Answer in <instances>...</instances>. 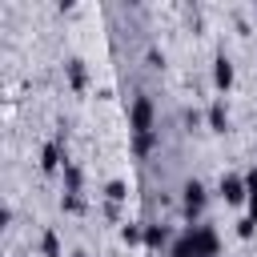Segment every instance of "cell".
I'll return each instance as SVG.
<instances>
[{"instance_id": "obj_1", "label": "cell", "mask_w": 257, "mask_h": 257, "mask_svg": "<svg viewBox=\"0 0 257 257\" xmlns=\"http://www.w3.org/2000/svg\"><path fill=\"white\" fill-rule=\"evenodd\" d=\"M128 133L141 137V133H157V108H153V96L137 92L133 104H128Z\"/></svg>"}, {"instance_id": "obj_2", "label": "cell", "mask_w": 257, "mask_h": 257, "mask_svg": "<svg viewBox=\"0 0 257 257\" xmlns=\"http://www.w3.org/2000/svg\"><path fill=\"white\" fill-rule=\"evenodd\" d=\"M217 197L225 201V205H249V189H245V173H221V181H217Z\"/></svg>"}, {"instance_id": "obj_3", "label": "cell", "mask_w": 257, "mask_h": 257, "mask_svg": "<svg viewBox=\"0 0 257 257\" xmlns=\"http://www.w3.org/2000/svg\"><path fill=\"white\" fill-rule=\"evenodd\" d=\"M205 201H209L205 185H201L197 177H189V181L181 185V209H185V217H189V221H197V217L205 213Z\"/></svg>"}, {"instance_id": "obj_4", "label": "cell", "mask_w": 257, "mask_h": 257, "mask_svg": "<svg viewBox=\"0 0 257 257\" xmlns=\"http://www.w3.org/2000/svg\"><path fill=\"white\" fill-rule=\"evenodd\" d=\"M189 233H193L197 257H221V237H217L213 225H189Z\"/></svg>"}, {"instance_id": "obj_5", "label": "cell", "mask_w": 257, "mask_h": 257, "mask_svg": "<svg viewBox=\"0 0 257 257\" xmlns=\"http://www.w3.org/2000/svg\"><path fill=\"white\" fill-rule=\"evenodd\" d=\"M233 84H237V68H233V60H229L225 52H217V56H213V88L225 96Z\"/></svg>"}, {"instance_id": "obj_6", "label": "cell", "mask_w": 257, "mask_h": 257, "mask_svg": "<svg viewBox=\"0 0 257 257\" xmlns=\"http://www.w3.org/2000/svg\"><path fill=\"white\" fill-rule=\"evenodd\" d=\"M64 80H68L72 92H84L88 88V64H84V56H68L64 60Z\"/></svg>"}, {"instance_id": "obj_7", "label": "cell", "mask_w": 257, "mask_h": 257, "mask_svg": "<svg viewBox=\"0 0 257 257\" xmlns=\"http://www.w3.org/2000/svg\"><path fill=\"white\" fill-rule=\"evenodd\" d=\"M205 124H209V133H229V108H225V96H217V100L205 108Z\"/></svg>"}, {"instance_id": "obj_8", "label": "cell", "mask_w": 257, "mask_h": 257, "mask_svg": "<svg viewBox=\"0 0 257 257\" xmlns=\"http://www.w3.org/2000/svg\"><path fill=\"white\" fill-rule=\"evenodd\" d=\"M64 165H68V161H64V153H60V141H48V145L40 149V173L52 177V173H60Z\"/></svg>"}, {"instance_id": "obj_9", "label": "cell", "mask_w": 257, "mask_h": 257, "mask_svg": "<svg viewBox=\"0 0 257 257\" xmlns=\"http://www.w3.org/2000/svg\"><path fill=\"white\" fill-rule=\"evenodd\" d=\"M128 193H133V189H128V181H124V177L104 181V201H108V205H124V201H128Z\"/></svg>"}, {"instance_id": "obj_10", "label": "cell", "mask_w": 257, "mask_h": 257, "mask_svg": "<svg viewBox=\"0 0 257 257\" xmlns=\"http://www.w3.org/2000/svg\"><path fill=\"white\" fill-rule=\"evenodd\" d=\"M161 245H169V225H145V249H161Z\"/></svg>"}, {"instance_id": "obj_11", "label": "cell", "mask_w": 257, "mask_h": 257, "mask_svg": "<svg viewBox=\"0 0 257 257\" xmlns=\"http://www.w3.org/2000/svg\"><path fill=\"white\" fill-rule=\"evenodd\" d=\"M60 173H64V193H80V185H84V173H80V165H76V161H68Z\"/></svg>"}, {"instance_id": "obj_12", "label": "cell", "mask_w": 257, "mask_h": 257, "mask_svg": "<svg viewBox=\"0 0 257 257\" xmlns=\"http://www.w3.org/2000/svg\"><path fill=\"white\" fill-rule=\"evenodd\" d=\"M40 257H64V249H60V237H56V229H44V233H40Z\"/></svg>"}, {"instance_id": "obj_13", "label": "cell", "mask_w": 257, "mask_h": 257, "mask_svg": "<svg viewBox=\"0 0 257 257\" xmlns=\"http://www.w3.org/2000/svg\"><path fill=\"white\" fill-rule=\"evenodd\" d=\"M120 241L124 245H145V225L141 221H124L120 225Z\"/></svg>"}, {"instance_id": "obj_14", "label": "cell", "mask_w": 257, "mask_h": 257, "mask_svg": "<svg viewBox=\"0 0 257 257\" xmlns=\"http://www.w3.org/2000/svg\"><path fill=\"white\" fill-rule=\"evenodd\" d=\"M169 257H197V249H193V233H189V229L169 245Z\"/></svg>"}, {"instance_id": "obj_15", "label": "cell", "mask_w": 257, "mask_h": 257, "mask_svg": "<svg viewBox=\"0 0 257 257\" xmlns=\"http://www.w3.org/2000/svg\"><path fill=\"white\" fill-rule=\"evenodd\" d=\"M157 141H161L157 133H141V137H133V153H137V157H149V153L157 149Z\"/></svg>"}, {"instance_id": "obj_16", "label": "cell", "mask_w": 257, "mask_h": 257, "mask_svg": "<svg viewBox=\"0 0 257 257\" xmlns=\"http://www.w3.org/2000/svg\"><path fill=\"white\" fill-rule=\"evenodd\" d=\"M60 209H64V213H84L88 205H84L80 193H64V197H60Z\"/></svg>"}, {"instance_id": "obj_17", "label": "cell", "mask_w": 257, "mask_h": 257, "mask_svg": "<svg viewBox=\"0 0 257 257\" xmlns=\"http://www.w3.org/2000/svg\"><path fill=\"white\" fill-rule=\"evenodd\" d=\"M237 237H241V241H253V237H257V225H253L249 217H241V221H237Z\"/></svg>"}, {"instance_id": "obj_18", "label": "cell", "mask_w": 257, "mask_h": 257, "mask_svg": "<svg viewBox=\"0 0 257 257\" xmlns=\"http://www.w3.org/2000/svg\"><path fill=\"white\" fill-rule=\"evenodd\" d=\"M165 64V52L161 48H149V68H161Z\"/></svg>"}, {"instance_id": "obj_19", "label": "cell", "mask_w": 257, "mask_h": 257, "mask_svg": "<svg viewBox=\"0 0 257 257\" xmlns=\"http://www.w3.org/2000/svg\"><path fill=\"white\" fill-rule=\"evenodd\" d=\"M245 189H249V197H257V169L245 173Z\"/></svg>"}, {"instance_id": "obj_20", "label": "cell", "mask_w": 257, "mask_h": 257, "mask_svg": "<svg viewBox=\"0 0 257 257\" xmlns=\"http://www.w3.org/2000/svg\"><path fill=\"white\" fill-rule=\"evenodd\" d=\"M104 217H108V221H120V225H124V217H120V205H104Z\"/></svg>"}, {"instance_id": "obj_21", "label": "cell", "mask_w": 257, "mask_h": 257, "mask_svg": "<svg viewBox=\"0 0 257 257\" xmlns=\"http://www.w3.org/2000/svg\"><path fill=\"white\" fill-rule=\"evenodd\" d=\"M0 225H4V229L12 225V205H4V209H0Z\"/></svg>"}, {"instance_id": "obj_22", "label": "cell", "mask_w": 257, "mask_h": 257, "mask_svg": "<svg viewBox=\"0 0 257 257\" xmlns=\"http://www.w3.org/2000/svg\"><path fill=\"white\" fill-rule=\"evenodd\" d=\"M249 221L257 225V197H249Z\"/></svg>"}, {"instance_id": "obj_23", "label": "cell", "mask_w": 257, "mask_h": 257, "mask_svg": "<svg viewBox=\"0 0 257 257\" xmlns=\"http://www.w3.org/2000/svg\"><path fill=\"white\" fill-rule=\"evenodd\" d=\"M68 257H88V253H84V249H72V253H68Z\"/></svg>"}]
</instances>
